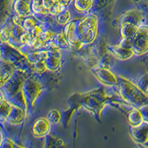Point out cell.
Listing matches in <instances>:
<instances>
[{"label":"cell","instance_id":"1","mask_svg":"<svg viewBox=\"0 0 148 148\" xmlns=\"http://www.w3.org/2000/svg\"><path fill=\"white\" fill-rule=\"evenodd\" d=\"M97 34V18L92 14L67 23L65 27V36L68 42L78 47L93 42Z\"/></svg>","mask_w":148,"mask_h":148},{"label":"cell","instance_id":"2","mask_svg":"<svg viewBox=\"0 0 148 148\" xmlns=\"http://www.w3.org/2000/svg\"><path fill=\"white\" fill-rule=\"evenodd\" d=\"M142 15L137 10L126 12L120 20L121 35L123 39H131L136 30L141 26Z\"/></svg>","mask_w":148,"mask_h":148},{"label":"cell","instance_id":"3","mask_svg":"<svg viewBox=\"0 0 148 148\" xmlns=\"http://www.w3.org/2000/svg\"><path fill=\"white\" fill-rule=\"evenodd\" d=\"M132 49L135 54L142 55L148 51V25H141L131 39Z\"/></svg>","mask_w":148,"mask_h":148},{"label":"cell","instance_id":"4","mask_svg":"<svg viewBox=\"0 0 148 148\" xmlns=\"http://www.w3.org/2000/svg\"><path fill=\"white\" fill-rule=\"evenodd\" d=\"M121 84L127 88L126 90L121 89L122 90L121 96L128 102L131 104H140L145 103L147 100H148V96L143 91L127 80H125V82H121Z\"/></svg>","mask_w":148,"mask_h":148},{"label":"cell","instance_id":"5","mask_svg":"<svg viewBox=\"0 0 148 148\" xmlns=\"http://www.w3.org/2000/svg\"><path fill=\"white\" fill-rule=\"evenodd\" d=\"M51 121L48 119L39 118L35 121L32 127V133L35 137L41 138L46 136L50 132Z\"/></svg>","mask_w":148,"mask_h":148},{"label":"cell","instance_id":"6","mask_svg":"<svg viewBox=\"0 0 148 148\" xmlns=\"http://www.w3.org/2000/svg\"><path fill=\"white\" fill-rule=\"evenodd\" d=\"M94 72L98 79L104 84L108 86H114L119 84L118 79L113 73H111L108 70L98 69L96 70Z\"/></svg>","mask_w":148,"mask_h":148},{"label":"cell","instance_id":"7","mask_svg":"<svg viewBox=\"0 0 148 148\" xmlns=\"http://www.w3.org/2000/svg\"><path fill=\"white\" fill-rule=\"evenodd\" d=\"M14 73V65L8 62L0 64V88L7 84Z\"/></svg>","mask_w":148,"mask_h":148},{"label":"cell","instance_id":"8","mask_svg":"<svg viewBox=\"0 0 148 148\" xmlns=\"http://www.w3.org/2000/svg\"><path fill=\"white\" fill-rule=\"evenodd\" d=\"M110 51L113 56L121 60H126V59H130L134 54V52L131 47H127L123 45L113 46L110 48Z\"/></svg>","mask_w":148,"mask_h":148},{"label":"cell","instance_id":"9","mask_svg":"<svg viewBox=\"0 0 148 148\" xmlns=\"http://www.w3.org/2000/svg\"><path fill=\"white\" fill-rule=\"evenodd\" d=\"M30 2L26 0H16L14 5V9L17 15L28 16L32 10Z\"/></svg>","mask_w":148,"mask_h":148},{"label":"cell","instance_id":"10","mask_svg":"<svg viewBox=\"0 0 148 148\" xmlns=\"http://www.w3.org/2000/svg\"><path fill=\"white\" fill-rule=\"evenodd\" d=\"M133 137L136 138L137 141L145 143L148 141V123H142L138 126L135 127L133 130Z\"/></svg>","mask_w":148,"mask_h":148},{"label":"cell","instance_id":"11","mask_svg":"<svg viewBox=\"0 0 148 148\" xmlns=\"http://www.w3.org/2000/svg\"><path fill=\"white\" fill-rule=\"evenodd\" d=\"M25 118V113L19 107L14 106L11 110L10 116H9L8 121L12 125H19L23 121Z\"/></svg>","mask_w":148,"mask_h":148},{"label":"cell","instance_id":"12","mask_svg":"<svg viewBox=\"0 0 148 148\" xmlns=\"http://www.w3.org/2000/svg\"><path fill=\"white\" fill-rule=\"evenodd\" d=\"M14 105L5 99H0V121H8Z\"/></svg>","mask_w":148,"mask_h":148},{"label":"cell","instance_id":"13","mask_svg":"<svg viewBox=\"0 0 148 148\" xmlns=\"http://www.w3.org/2000/svg\"><path fill=\"white\" fill-rule=\"evenodd\" d=\"M93 0H74V8L80 13L88 12L92 7Z\"/></svg>","mask_w":148,"mask_h":148},{"label":"cell","instance_id":"14","mask_svg":"<svg viewBox=\"0 0 148 148\" xmlns=\"http://www.w3.org/2000/svg\"><path fill=\"white\" fill-rule=\"evenodd\" d=\"M128 119H129L130 123L133 126L136 127L143 123L144 119L140 110H134L130 112Z\"/></svg>","mask_w":148,"mask_h":148},{"label":"cell","instance_id":"15","mask_svg":"<svg viewBox=\"0 0 148 148\" xmlns=\"http://www.w3.org/2000/svg\"><path fill=\"white\" fill-rule=\"evenodd\" d=\"M36 26V22L33 17L24 16L20 27H22L26 31H30Z\"/></svg>","mask_w":148,"mask_h":148},{"label":"cell","instance_id":"16","mask_svg":"<svg viewBox=\"0 0 148 148\" xmlns=\"http://www.w3.org/2000/svg\"><path fill=\"white\" fill-rule=\"evenodd\" d=\"M71 18V14L67 10H64L56 15V20L62 25H67Z\"/></svg>","mask_w":148,"mask_h":148},{"label":"cell","instance_id":"17","mask_svg":"<svg viewBox=\"0 0 148 148\" xmlns=\"http://www.w3.org/2000/svg\"><path fill=\"white\" fill-rule=\"evenodd\" d=\"M12 38V31L8 27H4L0 31V39L2 43H8Z\"/></svg>","mask_w":148,"mask_h":148},{"label":"cell","instance_id":"18","mask_svg":"<svg viewBox=\"0 0 148 148\" xmlns=\"http://www.w3.org/2000/svg\"><path fill=\"white\" fill-rule=\"evenodd\" d=\"M47 119L51 122L53 124H58L61 120V115L57 110H52L49 112Z\"/></svg>","mask_w":148,"mask_h":148},{"label":"cell","instance_id":"19","mask_svg":"<svg viewBox=\"0 0 148 148\" xmlns=\"http://www.w3.org/2000/svg\"><path fill=\"white\" fill-rule=\"evenodd\" d=\"M14 146V142L13 141H11L9 138H7V139L4 140L2 141V144L0 145V147H13Z\"/></svg>","mask_w":148,"mask_h":148},{"label":"cell","instance_id":"20","mask_svg":"<svg viewBox=\"0 0 148 148\" xmlns=\"http://www.w3.org/2000/svg\"><path fill=\"white\" fill-rule=\"evenodd\" d=\"M73 0H58L59 3L61 5H62L63 7L67 8L73 2Z\"/></svg>","mask_w":148,"mask_h":148},{"label":"cell","instance_id":"21","mask_svg":"<svg viewBox=\"0 0 148 148\" xmlns=\"http://www.w3.org/2000/svg\"><path fill=\"white\" fill-rule=\"evenodd\" d=\"M145 108H142V109L144 110L143 111H141V113L143 116V119H147L148 121V106H144Z\"/></svg>","mask_w":148,"mask_h":148},{"label":"cell","instance_id":"22","mask_svg":"<svg viewBox=\"0 0 148 148\" xmlns=\"http://www.w3.org/2000/svg\"><path fill=\"white\" fill-rule=\"evenodd\" d=\"M145 94L147 95V96H148V87H147V89L145 90Z\"/></svg>","mask_w":148,"mask_h":148},{"label":"cell","instance_id":"23","mask_svg":"<svg viewBox=\"0 0 148 148\" xmlns=\"http://www.w3.org/2000/svg\"><path fill=\"white\" fill-rule=\"evenodd\" d=\"M2 141H3V140H2V139H0V145H1V144H2Z\"/></svg>","mask_w":148,"mask_h":148},{"label":"cell","instance_id":"24","mask_svg":"<svg viewBox=\"0 0 148 148\" xmlns=\"http://www.w3.org/2000/svg\"><path fill=\"white\" fill-rule=\"evenodd\" d=\"M2 40H1V39H0V45L2 44Z\"/></svg>","mask_w":148,"mask_h":148},{"label":"cell","instance_id":"25","mask_svg":"<svg viewBox=\"0 0 148 148\" xmlns=\"http://www.w3.org/2000/svg\"><path fill=\"white\" fill-rule=\"evenodd\" d=\"M26 1H28V2H32V0H26Z\"/></svg>","mask_w":148,"mask_h":148}]
</instances>
